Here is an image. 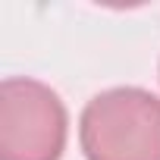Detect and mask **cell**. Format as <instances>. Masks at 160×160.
<instances>
[{
	"instance_id": "cell-2",
	"label": "cell",
	"mask_w": 160,
	"mask_h": 160,
	"mask_svg": "<svg viewBox=\"0 0 160 160\" xmlns=\"http://www.w3.org/2000/svg\"><path fill=\"white\" fill-rule=\"evenodd\" d=\"M69 116L60 94L28 75L0 85V160H60Z\"/></svg>"
},
{
	"instance_id": "cell-1",
	"label": "cell",
	"mask_w": 160,
	"mask_h": 160,
	"mask_svg": "<svg viewBox=\"0 0 160 160\" xmlns=\"http://www.w3.org/2000/svg\"><path fill=\"white\" fill-rule=\"evenodd\" d=\"M78 141L88 160H160V98L135 85L94 94Z\"/></svg>"
}]
</instances>
